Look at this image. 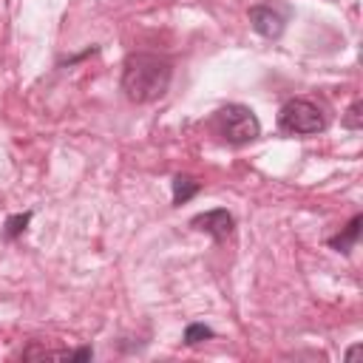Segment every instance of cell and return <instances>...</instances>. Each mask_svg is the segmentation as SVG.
Masks as SVG:
<instances>
[{
  "mask_svg": "<svg viewBox=\"0 0 363 363\" xmlns=\"http://www.w3.org/2000/svg\"><path fill=\"white\" fill-rule=\"evenodd\" d=\"M250 23H252V28H255L261 37H267V40H278V37L284 34V26H286L284 14L275 11L272 6H252V9H250Z\"/></svg>",
  "mask_w": 363,
  "mask_h": 363,
  "instance_id": "cell-5",
  "label": "cell"
},
{
  "mask_svg": "<svg viewBox=\"0 0 363 363\" xmlns=\"http://www.w3.org/2000/svg\"><path fill=\"white\" fill-rule=\"evenodd\" d=\"M360 111H363V102L354 99L352 108H349L346 116H343V125H346L349 130H360V128H363V113H360Z\"/></svg>",
  "mask_w": 363,
  "mask_h": 363,
  "instance_id": "cell-9",
  "label": "cell"
},
{
  "mask_svg": "<svg viewBox=\"0 0 363 363\" xmlns=\"http://www.w3.org/2000/svg\"><path fill=\"white\" fill-rule=\"evenodd\" d=\"M213 130L227 142V145H247L252 139H258L261 133V122L252 113V108L241 105V102H230L224 108L216 111L213 116Z\"/></svg>",
  "mask_w": 363,
  "mask_h": 363,
  "instance_id": "cell-2",
  "label": "cell"
},
{
  "mask_svg": "<svg viewBox=\"0 0 363 363\" xmlns=\"http://www.w3.org/2000/svg\"><path fill=\"white\" fill-rule=\"evenodd\" d=\"M196 193H199V182H193L190 176H176L173 179V204H184Z\"/></svg>",
  "mask_w": 363,
  "mask_h": 363,
  "instance_id": "cell-7",
  "label": "cell"
},
{
  "mask_svg": "<svg viewBox=\"0 0 363 363\" xmlns=\"http://www.w3.org/2000/svg\"><path fill=\"white\" fill-rule=\"evenodd\" d=\"M196 230H201V233H210L216 241H227L230 235H233V227H235V221H233V216L227 213V210H207V213H199V216H193V221H190Z\"/></svg>",
  "mask_w": 363,
  "mask_h": 363,
  "instance_id": "cell-4",
  "label": "cell"
},
{
  "mask_svg": "<svg viewBox=\"0 0 363 363\" xmlns=\"http://www.w3.org/2000/svg\"><path fill=\"white\" fill-rule=\"evenodd\" d=\"M278 128L284 133H292V136H312V133H320L326 128V113L312 99L295 96V99H286L281 105Z\"/></svg>",
  "mask_w": 363,
  "mask_h": 363,
  "instance_id": "cell-3",
  "label": "cell"
},
{
  "mask_svg": "<svg viewBox=\"0 0 363 363\" xmlns=\"http://www.w3.org/2000/svg\"><path fill=\"white\" fill-rule=\"evenodd\" d=\"M31 221V213H20V216H11L9 221H6V238L11 241V238H17L23 230H26V224Z\"/></svg>",
  "mask_w": 363,
  "mask_h": 363,
  "instance_id": "cell-10",
  "label": "cell"
},
{
  "mask_svg": "<svg viewBox=\"0 0 363 363\" xmlns=\"http://www.w3.org/2000/svg\"><path fill=\"white\" fill-rule=\"evenodd\" d=\"M170 79H173V65L159 54L136 51V54H128L122 65V91L136 105L159 99L167 91Z\"/></svg>",
  "mask_w": 363,
  "mask_h": 363,
  "instance_id": "cell-1",
  "label": "cell"
},
{
  "mask_svg": "<svg viewBox=\"0 0 363 363\" xmlns=\"http://www.w3.org/2000/svg\"><path fill=\"white\" fill-rule=\"evenodd\" d=\"M207 337H213V329L204 326V323H190V326L184 329V343H187V346H196V343H201V340H207Z\"/></svg>",
  "mask_w": 363,
  "mask_h": 363,
  "instance_id": "cell-8",
  "label": "cell"
},
{
  "mask_svg": "<svg viewBox=\"0 0 363 363\" xmlns=\"http://www.w3.org/2000/svg\"><path fill=\"white\" fill-rule=\"evenodd\" d=\"M357 352H360V346H352V349H349V354H346V357H349V360H352V357H357Z\"/></svg>",
  "mask_w": 363,
  "mask_h": 363,
  "instance_id": "cell-11",
  "label": "cell"
},
{
  "mask_svg": "<svg viewBox=\"0 0 363 363\" xmlns=\"http://www.w3.org/2000/svg\"><path fill=\"white\" fill-rule=\"evenodd\" d=\"M360 221H363V218H360V216H354L343 233H337V235H332V238H329V247H332V250H337V252H349V250L354 247L357 235H360Z\"/></svg>",
  "mask_w": 363,
  "mask_h": 363,
  "instance_id": "cell-6",
  "label": "cell"
}]
</instances>
